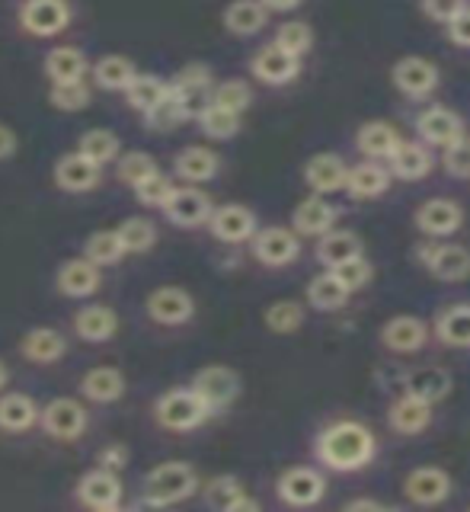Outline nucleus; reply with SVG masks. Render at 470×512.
<instances>
[{
  "label": "nucleus",
  "instance_id": "bf43d9fd",
  "mask_svg": "<svg viewBox=\"0 0 470 512\" xmlns=\"http://www.w3.org/2000/svg\"><path fill=\"white\" fill-rule=\"evenodd\" d=\"M445 36L451 45H458V48H470V7H464L455 20H448L445 23Z\"/></svg>",
  "mask_w": 470,
  "mask_h": 512
},
{
  "label": "nucleus",
  "instance_id": "1a4fd4ad",
  "mask_svg": "<svg viewBox=\"0 0 470 512\" xmlns=\"http://www.w3.org/2000/svg\"><path fill=\"white\" fill-rule=\"evenodd\" d=\"M432 340V330L423 317L416 314H397L391 320H384V327L378 330V343L391 352V356H416L423 352Z\"/></svg>",
  "mask_w": 470,
  "mask_h": 512
},
{
  "label": "nucleus",
  "instance_id": "13d9d810",
  "mask_svg": "<svg viewBox=\"0 0 470 512\" xmlns=\"http://www.w3.org/2000/svg\"><path fill=\"white\" fill-rule=\"evenodd\" d=\"M467 7V0H423V13L429 16V20L435 23H448L455 20V16Z\"/></svg>",
  "mask_w": 470,
  "mask_h": 512
},
{
  "label": "nucleus",
  "instance_id": "4c0bfd02",
  "mask_svg": "<svg viewBox=\"0 0 470 512\" xmlns=\"http://www.w3.org/2000/svg\"><path fill=\"white\" fill-rule=\"evenodd\" d=\"M125 375L112 365H96L80 378V394H84L90 404H116L125 394Z\"/></svg>",
  "mask_w": 470,
  "mask_h": 512
},
{
  "label": "nucleus",
  "instance_id": "5701e85b",
  "mask_svg": "<svg viewBox=\"0 0 470 512\" xmlns=\"http://www.w3.org/2000/svg\"><path fill=\"white\" fill-rule=\"evenodd\" d=\"M455 391V378L442 365H419L413 372L403 375V394H413L426 404H442Z\"/></svg>",
  "mask_w": 470,
  "mask_h": 512
},
{
  "label": "nucleus",
  "instance_id": "dca6fc26",
  "mask_svg": "<svg viewBox=\"0 0 470 512\" xmlns=\"http://www.w3.org/2000/svg\"><path fill=\"white\" fill-rule=\"evenodd\" d=\"M432 420H435V407L413 394H397L391 400V407H387V429L403 439L423 436V432L432 426Z\"/></svg>",
  "mask_w": 470,
  "mask_h": 512
},
{
  "label": "nucleus",
  "instance_id": "4be33fe9",
  "mask_svg": "<svg viewBox=\"0 0 470 512\" xmlns=\"http://www.w3.org/2000/svg\"><path fill=\"white\" fill-rule=\"evenodd\" d=\"M346 170H349L346 160L339 154L320 151V154H314L311 160H307L301 176H304V183H307V189L314 192V196H333V192H343Z\"/></svg>",
  "mask_w": 470,
  "mask_h": 512
},
{
  "label": "nucleus",
  "instance_id": "9b49d317",
  "mask_svg": "<svg viewBox=\"0 0 470 512\" xmlns=\"http://www.w3.org/2000/svg\"><path fill=\"white\" fill-rule=\"evenodd\" d=\"M391 84L397 93L410 96V100H426L442 84V74L435 68V61L429 58H419V55H407L394 61L391 68Z\"/></svg>",
  "mask_w": 470,
  "mask_h": 512
},
{
  "label": "nucleus",
  "instance_id": "f8f14e48",
  "mask_svg": "<svg viewBox=\"0 0 470 512\" xmlns=\"http://www.w3.org/2000/svg\"><path fill=\"white\" fill-rule=\"evenodd\" d=\"M71 4L68 0H23L20 4V26L36 39H52L71 26Z\"/></svg>",
  "mask_w": 470,
  "mask_h": 512
},
{
  "label": "nucleus",
  "instance_id": "6e6552de",
  "mask_svg": "<svg viewBox=\"0 0 470 512\" xmlns=\"http://www.w3.org/2000/svg\"><path fill=\"white\" fill-rule=\"evenodd\" d=\"M189 388L199 394V400L208 410L221 413L240 397V375L234 372L231 365H205V368H199L196 375H192Z\"/></svg>",
  "mask_w": 470,
  "mask_h": 512
},
{
  "label": "nucleus",
  "instance_id": "5fc2aeb1",
  "mask_svg": "<svg viewBox=\"0 0 470 512\" xmlns=\"http://www.w3.org/2000/svg\"><path fill=\"white\" fill-rule=\"evenodd\" d=\"M48 103L61 112H80L90 106V87L87 80H71V84H52L48 90Z\"/></svg>",
  "mask_w": 470,
  "mask_h": 512
},
{
  "label": "nucleus",
  "instance_id": "f704fd0d",
  "mask_svg": "<svg viewBox=\"0 0 470 512\" xmlns=\"http://www.w3.org/2000/svg\"><path fill=\"white\" fill-rule=\"evenodd\" d=\"M224 29L237 39H250L256 32H263L269 23V10L259 4V0H231L221 13Z\"/></svg>",
  "mask_w": 470,
  "mask_h": 512
},
{
  "label": "nucleus",
  "instance_id": "6ab92c4d",
  "mask_svg": "<svg viewBox=\"0 0 470 512\" xmlns=\"http://www.w3.org/2000/svg\"><path fill=\"white\" fill-rule=\"evenodd\" d=\"M387 170H391L394 180L400 183H419V180H426V176L432 173L435 167V157H432V148L423 141H403L391 151V157L384 160Z\"/></svg>",
  "mask_w": 470,
  "mask_h": 512
},
{
  "label": "nucleus",
  "instance_id": "e433bc0d",
  "mask_svg": "<svg viewBox=\"0 0 470 512\" xmlns=\"http://www.w3.org/2000/svg\"><path fill=\"white\" fill-rule=\"evenodd\" d=\"M42 71H45L48 80H52V84H71V80H84L87 77L90 61L77 45H58V48H52V52L45 55Z\"/></svg>",
  "mask_w": 470,
  "mask_h": 512
},
{
  "label": "nucleus",
  "instance_id": "a878e982",
  "mask_svg": "<svg viewBox=\"0 0 470 512\" xmlns=\"http://www.w3.org/2000/svg\"><path fill=\"white\" fill-rule=\"evenodd\" d=\"M336 205L327 202V196H307L298 202V208L291 212V231H295L298 237H320V234H327L330 228H336Z\"/></svg>",
  "mask_w": 470,
  "mask_h": 512
},
{
  "label": "nucleus",
  "instance_id": "a18cd8bd",
  "mask_svg": "<svg viewBox=\"0 0 470 512\" xmlns=\"http://www.w3.org/2000/svg\"><path fill=\"white\" fill-rule=\"evenodd\" d=\"M125 256L128 253H125L116 231H96V234L87 237V244H84V260H90L93 266H100V269L119 266Z\"/></svg>",
  "mask_w": 470,
  "mask_h": 512
},
{
  "label": "nucleus",
  "instance_id": "c85d7f7f",
  "mask_svg": "<svg viewBox=\"0 0 470 512\" xmlns=\"http://www.w3.org/2000/svg\"><path fill=\"white\" fill-rule=\"evenodd\" d=\"M218 170H221V157L212 148H205V144H189L173 160L176 180H183L189 186H202L208 180H215Z\"/></svg>",
  "mask_w": 470,
  "mask_h": 512
},
{
  "label": "nucleus",
  "instance_id": "9d476101",
  "mask_svg": "<svg viewBox=\"0 0 470 512\" xmlns=\"http://www.w3.org/2000/svg\"><path fill=\"white\" fill-rule=\"evenodd\" d=\"M39 426L48 439L55 442H74L87 429V410L74 397H55L45 407H39Z\"/></svg>",
  "mask_w": 470,
  "mask_h": 512
},
{
  "label": "nucleus",
  "instance_id": "2f4dec72",
  "mask_svg": "<svg viewBox=\"0 0 470 512\" xmlns=\"http://www.w3.org/2000/svg\"><path fill=\"white\" fill-rule=\"evenodd\" d=\"M400 144V132L394 122L387 119H368L359 125V132H355V148L365 160H384L391 157V151Z\"/></svg>",
  "mask_w": 470,
  "mask_h": 512
},
{
  "label": "nucleus",
  "instance_id": "09e8293b",
  "mask_svg": "<svg viewBox=\"0 0 470 512\" xmlns=\"http://www.w3.org/2000/svg\"><path fill=\"white\" fill-rule=\"evenodd\" d=\"M164 93H167V84L160 77H154V74H138L132 84H128V90H125V103H128V109H135V112H148L154 103H160L164 100Z\"/></svg>",
  "mask_w": 470,
  "mask_h": 512
},
{
  "label": "nucleus",
  "instance_id": "f257e3e1",
  "mask_svg": "<svg viewBox=\"0 0 470 512\" xmlns=\"http://www.w3.org/2000/svg\"><path fill=\"white\" fill-rule=\"evenodd\" d=\"M314 458L323 471L359 474L378 458V436L362 420H333L314 436Z\"/></svg>",
  "mask_w": 470,
  "mask_h": 512
},
{
  "label": "nucleus",
  "instance_id": "37998d69",
  "mask_svg": "<svg viewBox=\"0 0 470 512\" xmlns=\"http://www.w3.org/2000/svg\"><path fill=\"white\" fill-rule=\"evenodd\" d=\"M77 151L87 160H93L96 167H106V164H116V157L122 154V141L119 135H112L109 128H90V132L80 135Z\"/></svg>",
  "mask_w": 470,
  "mask_h": 512
},
{
  "label": "nucleus",
  "instance_id": "c03bdc74",
  "mask_svg": "<svg viewBox=\"0 0 470 512\" xmlns=\"http://www.w3.org/2000/svg\"><path fill=\"white\" fill-rule=\"evenodd\" d=\"M240 119L243 116H237V112L221 109L215 103H205L199 109V116H196L202 135L212 138V141H231V138H237L240 135Z\"/></svg>",
  "mask_w": 470,
  "mask_h": 512
},
{
  "label": "nucleus",
  "instance_id": "bb28decb",
  "mask_svg": "<svg viewBox=\"0 0 470 512\" xmlns=\"http://www.w3.org/2000/svg\"><path fill=\"white\" fill-rule=\"evenodd\" d=\"M100 180H103V167H96L93 160H87L80 151L58 157V164H55V186L58 189L80 196V192H90V189L100 186Z\"/></svg>",
  "mask_w": 470,
  "mask_h": 512
},
{
  "label": "nucleus",
  "instance_id": "79ce46f5",
  "mask_svg": "<svg viewBox=\"0 0 470 512\" xmlns=\"http://www.w3.org/2000/svg\"><path fill=\"white\" fill-rule=\"evenodd\" d=\"M39 423V404L29 394L0 397V432H26Z\"/></svg>",
  "mask_w": 470,
  "mask_h": 512
},
{
  "label": "nucleus",
  "instance_id": "39448f33",
  "mask_svg": "<svg viewBox=\"0 0 470 512\" xmlns=\"http://www.w3.org/2000/svg\"><path fill=\"white\" fill-rule=\"evenodd\" d=\"M250 250H253V260L259 266L285 269L301 256V240L291 228L269 224V228H256V234L250 237Z\"/></svg>",
  "mask_w": 470,
  "mask_h": 512
},
{
  "label": "nucleus",
  "instance_id": "c756f323",
  "mask_svg": "<svg viewBox=\"0 0 470 512\" xmlns=\"http://www.w3.org/2000/svg\"><path fill=\"white\" fill-rule=\"evenodd\" d=\"M55 285H58V292L64 298H90L93 292H100L103 269L93 266L90 260H84V256H77V260L61 263Z\"/></svg>",
  "mask_w": 470,
  "mask_h": 512
},
{
  "label": "nucleus",
  "instance_id": "3c124183",
  "mask_svg": "<svg viewBox=\"0 0 470 512\" xmlns=\"http://www.w3.org/2000/svg\"><path fill=\"white\" fill-rule=\"evenodd\" d=\"M208 103H215L221 109H231V112H237V116H243V112L253 106V90H250L247 80H224V84L212 87Z\"/></svg>",
  "mask_w": 470,
  "mask_h": 512
},
{
  "label": "nucleus",
  "instance_id": "864d4df0",
  "mask_svg": "<svg viewBox=\"0 0 470 512\" xmlns=\"http://www.w3.org/2000/svg\"><path fill=\"white\" fill-rule=\"evenodd\" d=\"M330 272H333V276H336L339 282L346 285V292H349V295L362 292V288H368L371 279H375V266H371V263L365 260V253H362V256H352V260L339 263V266H333Z\"/></svg>",
  "mask_w": 470,
  "mask_h": 512
},
{
  "label": "nucleus",
  "instance_id": "0e129e2a",
  "mask_svg": "<svg viewBox=\"0 0 470 512\" xmlns=\"http://www.w3.org/2000/svg\"><path fill=\"white\" fill-rule=\"evenodd\" d=\"M269 13H291V10H298L304 0H259Z\"/></svg>",
  "mask_w": 470,
  "mask_h": 512
},
{
  "label": "nucleus",
  "instance_id": "a211bd4d",
  "mask_svg": "<svg viewBox=\"0 0 470 512\" xmlns=\"http://www.w3.org/2000/svg\"><path fill=\"white\" fill-rule=\"evenodd\" d=\"M416 138L429 144V148H448L451 141L464 135V119L448 106H429L416 116Z\"/></svg>",
  "mask_w": 470,
  "mask_h": 512
},
{
  "label": "nucleus",
  "instance_id": "de8ad7c7",
  "mask_svg": "<svg viewBox=\"0 0 470 512\" xmlns=\"http://www.w3.org/2000/svg\"><path fill=\"white\" fill-rule=\"evenodd\" d=\"M125 253H148L157 244V224L151 218H125L116 228Z\"/></svg>",
  "mask_w": 470,
  "mask_h": 512
},
{
  "label": "nucleus",
  "instance_id": "72a5a7b5",
  "mask_svg": "<svg viewBox=\"0 0 470 512\" xmlns=\"http://www.w3.org/2000/svg\"><path fill=\"white\" fill-rule=\"evenodd\" d=\"M74 333L84 343H109L119 333V317L106 304H87L74 314Z\"/></svg>",
  "mask_w": 470,
  "mask_h": 512
},
{
  "label": "nucleus",
  "instance_id": "c9c22d12",
  "mask_svg": "<svg viewBox=\"0 0 470 512\" xmlns=\"http://www.w3.org/2000/svg\"><path fill=\"white\" fill-rule=\"evenodd\" d=\"M20 352L32 365H55L64 359L68 343H64V336L55 327H32L20 340Z\"/></svg>",
  "mask_w": 470,
  "mask_h": 512
},
{
  "label": "nucleus",
  "instance_id": "ea45409f",
  "mask_svg": "<svg viewBox=\"0 0 470 512\" xmlns=\"http://www.w3.org/2000/svg\"><path fill=\"white\" fill-rule=\"evenodd\" d=\"M144 125H148V132H160V135H167V132H176L183 122H189L192 116H189V109H186V103L180 100V93L176 90H170V84H167V93H164V100L160 103H154L148 112H144Z\"/></svg>",
  "mask_w": 470,
  "mask_h": 512
},
{
  "label": "nucleus",
  "instance_id": "423d86ee",
  "mask_svg": "<svg viewBox=\"0 0 470 512\" xmlns=\"http://www.w3.org/2000/svg\"><path fill=\"white\" fill-rule=\"evenodd\" d=\"M413 228L432 240L455 237L464 228V205L448 196H435V199L419 202L413 212Z\"/></svg>",
  "mask_w": 470,
  "mask_h": 512
},
{
  "label": "nucleus",
  "instance_id": "ddd939ff",
  "mask_svg": "<svg viewBox=\"0 0 470 512\" xmlns=\"http://www.w3.org/2000/svg\"><path fill=\"white\" fill-rule=\"evenodd\" d=\"M160 212H164L167 221L176 224V228H202V224H208V218H212L215 202L199 186H176Z\"/></svg>",
  "mask_w": 470,
  "mask_h": 512
},
{
  "label": "nucleus",
  "instance_id": "473e14b6",
  "mask_svg": "<svg viewBox=\"0 0 470 512\" xmlns=\"http://www.w3.org/2000/svg\"><path fill=\"white\" fill-rule=\"evenodd\" d=\"M362 253H365L362 237L355 231H349V228H343V231L330 228L327 234L317 237V247H314V256H317V263L323 269H333L339 263L352 260V256H362Z\"/></svg>",
  "mask_w": 470,
  "mask_h": 512
},
{
  "label": "nucleus",
  "instance_id": "20e7f679",
  "mask_svg": "<svg viewBox=\"0 0 470 512\" xmlns=\"http://www.w3.org/2000/svg\"><path fill=\"white\" fill-rule=\"evenodd\" d=\"M208 416H212V410L202 404L199 394L192 388H173L167 394H160L154 404L157 426H164L170 432H192V429H199Z\"/></svg>",
  "mask_w": 470,
  "mask_h": 512
},
{
  "label": "nucleus",
  "instance_id": "393cba45",
  "mask_svg": "<svg viewBox=\"0 0 470 512\" xmlns=\"http://www.w3.org/2000/svg\"><path fill=\"white\" fill-rule=\"evenodd\" d=\"M202 496L205 503L218 509V512H259V500L247 493L243 487V480L234 477V474H221V477H212L208 484L202 487Z\"/></svg>",
  "mask_w": 470,
  "mask_h": 512
},
{
  "label": "nucleus",
  "instance_id": "6e6d98bb",
  "mask_svg": "<svg viewBox=\"0 0 470 512\" xmlns=\"http://www.w3.org/2000/svg\"><path fill=\"white\" fill-rule=\"evenodd\" d=\"M173 189H176V183L170 180L167 173H160V170H154L148 180H141L138 186H135V199L144 205V208H164L167 205V199L173 196Z\"/></svg>",
  "mask_w": 470,
  "mask_h": 512
},
{
  "label": "nucleus",
  "instance_id": "4d7b16f0",
  "mask_svg": "<svg viewBox=\"0 0 470 512\" xmlns=\"http://www.w3.org/2000/svg\"><path fill=\"white\" fill-rule=\"evenodd\" d=\"M442 167L455 176V180H470V135H461L442 148Z\"/></svg>",
  "mask_w": 470,
  "mask_h": 512
},
{
  "label": "nucleus",
  "instance_id": "7c9ffc66",
  "mask_svg": "<svg viewBox=\"0 0 470 512\" xmlns=\"http://www.w3.org/2000/svg\"><path fill=\"white\" fill-rule=\"evenodd\" d=\"M426 272L445 285L467 282L470 279V250L464 244H445V240H439L432 260L426 263Z\"/></svg>",
  "mask_w": 470,
  "mask_h": 512
},
{
  "label": "nucleus",
  "instance_id": "603ef678",
  "mask_svg": "<svg viewBox=\"0 0 470 512\" xmlns=\"http://www.w3.org/2000/svg\"><path fill=\"white\" fill-rule=\"evenodd\" d=\"M154 170H157V160L148 151H128V154H119L116 157V176H119V183L132 186V189L141 180H148Z\"/></svg>",
  "mask_w": 470,
  "mask_h": 512
},
{
  "label": "nucleus",
  "instance_id": "a19ab883",
  "mask_svg": "<svg viewBox=\"0 0 470 512\" xmlns=\"http://www.w3.org/2000/svg\"><path fill=\"white\" fill-rule=\"evenodd\" d=\"M90 74H93L96 87H100V90L125 93L128 84H132V80L138 77V68L125 55H106V58H100V61L93 64Z\"/></svg>",
  "mask_w": 470,
  "mask_h": 512
},
{
  "label": "nucleus",
  "instance_id": "052dcab7",
  "mask_svg": "<svg viewBox=\"0 0 470 512\" xmlns=\"http://www.w3.org/2000/svg\"><path fill=\"white\" fill-rule=\"evenodd\" d=\"M96 461H100V468L119 474V471L125 468V461H128V448L119 445V442H112V445L100 448V455H96Z\"/></svg>",
  "mask_w": 470,
  "mask_h": 512
},
{
  "label": "nucleus",
  "instance_id": "69168bd1",
  "mask_svg": "<svg viewBox=\"0 0 470 512\" xmlns=\"http://www.w3.org/2000/svg\"><path fill=\"white\" fill-rule=\"evenodd\" d=\"M7 381H10V372H7V365H4V362H0V391H4V388H7Z\"/></svg>",
  "mask_w": 470,
  "mask_h": 512
},
{
  "label": "nucleus",
  "instance_id": "7ed1b4c3",
  "mask_svg": "<svg viewBox=\"0 0 470 512\" xmlns=\"http://www.w3.org/2000/svg\"><path fill=\"white\" fill-rule=\"evenodd\" d=\"M330 490V480L320 468H311V464H295V468H285L275 480V496H279L282 506L291 509H311L317 503H323V496Z\"/></svg>",
  "mask_w": 470,
  "mask_h": 512
},
{
  "label": "nucleus",
  "instance_id": "e2e57ef3",
  "mask_svg": "<svg viewBox=\"0 0 470 512\" xmlns=\"http://www.w3.org/2000/svg\"><path fill=\"white\" fill-rule=\"evenodd\" d=\"M16 148H20V141H16V132L10 125L0 122V160H10L16 154Z\"/></svg>",
  "mask_w": 470,
  "mask_h": 512
},
{
  "label": "nucleus",
  "instance_id": "b1692460",
  "mask_svg": "<svg viewBox=\"0 0 470 512\" xmlns=\"http://www.w3.org/2000/svg\"><path fill=\"white\" fill-rule=\"evenodd\" d=\"M391 186H394V176L387 170V164H381V160H362V164L346 170L343 192L349 199L365 202V199H381Z\"/></svg>",
  "mask_w": 470,
  "mask_h": 512
},
{
  "label": "nucleus",
  "instance_id": "58836bf2",
  "mask_svg": "<svg viewBox=\"0 0 470 512\" xmlns=\"http://www.w3.org/2000/svg\"><path fill=\"white\" fill-rule=\"evenodd\" d=\"M304 298H307V304H311L314 311H320V314H333V311L343 308V304H346L352 295L346 292V285L339 282L330 269H323V272H317V276H314L311 282H307Z\"/></svg>",
  "mask_w": 470,
  "mask_h": 512
},
{
  "label": "nucleus",
  "instance_id": "f03ea898",
  "mask_svg": "<svg viewBox=\"0 0 470 512\" xmlns=\"http://www.w3.org/2000/svg\"><path fill=\"white\" fill-rule=\"evenodd\" d=\"M199 474L186 461H164L144 477V503L148 506H176L199 493Z\"/></svg>",
  "mask_w": 470,
  "mask_h": 512
},
{
  "label": "nucleus",
  "instance_id": "0eeeda50",
  "mask_svg": "<svg viewBox=\"0 0 470 512\" xmlns=\"http://www.w3.org/2000/svg\"><path fill=\"white\" fill-rule=\"evenodd\" d=\"M451 490H455V477L442 464H423V468H413L403 477V496H407V503L419 509L442 506L451 496Z\"/></svg>",
  "mask_w": 470,
  "mask_h": 512
},
{
  "label": "nucleus",
  "instance_id": "680f3d73",
  "mask_svg": "<svg viewBox=\"0 0 470 512\" xmlns=\"http://www.w3.org/2000/svg\"><path fill=\"white\" fill-rule=\"evenodd\" d=\"M343 509L346 512H384V509H391V506L375 500V496H359V500H346Z\"/></svg>",
  "mask_w": 470,
  "mask_h": 512
},
{
  "label": "nucleus",
  "instance_id": "f3484780",
  "mask_svg": "<svg viewBox=\"0 0 470 512\" xmlns=\"http://www.w3.org/2000/svg\"><path fill=\"white\" fill-rule=\"evenodd\" d=\"M256 228H259L256 215L240 202L218 205L212 212V218H208V231H212V237L221 240V244H228V247L250 244V237L256 234Z\"/></svg>",
  "mask_w": 470,
  "mask_h": 512
},
{
  "label": "nucleus",
  "instance_id": "8fccbe9b",
  "mask_svg": "<svg viewBox=\"0 0 470 512\" xmlns=\"http://www.w3.org/2000/svg\"><path fill=\"white\" fill-rule=\"evenodd\" d=\"M275 45H279L282 52H288V55L304 58L314 48V29H311V23H304V20L282 23L279 32H275Z\"/></svg>",
  "mask_w": 470,
  "mask_h": 512
},
{
  "label": "nucleus",
  "instance_id": "cd10ccee",
  "mask_svg": "<svg viewBox=\"0 0 470 512\" xmlns=\"http://www.w3.org/2000/svg\"><path fill=\"white\" fill-rule=\"evenodd\" d=\"M432 336L448 349H470V301L445 304L429 324Z\"/></svg>",
  "mask_w": 470,
  "mask_h": 512
},
{
  "label": "nucleus",
  "instance_id": "49530a36",
  "mask_svg": "<svg viewBox=\"0 0 470 512\" xmlns=\"http://www.w3.org/2000/svg\"><path fill=\"white\" fill-rule=\"evenodd\" d=\"M263 324L279 333V336H288V333H298L304 327V304L295 301V298H282V301H272L269 308L263 311Z\"/></svg>",
  "mask_w": 470,
  "mask_h": 512
},
{
  "label": "nucleus",
  "instance_id": "4468645a",
  "mask_svg": "<svg viewBox=\"0 0 470 512\" xmlns=\"http://www.w3.org/2000/svg\"><path fill=\"white\" fill-rule=\"evenodd\" d=\"M148 317L160 327H183L196 317V298L180 285H160L148 295Z\"/></svg>",
  "mask_w": 470,
  "mask_h": 512
},
{
  "label": "nucleus",
  "instance_id": "aec40b11",
  "mask_svg": "<svg viewBox=\"0 0 470 512\" xmlns=\"http://www.w3.org/2000/svg\"><path fill=\"white\" fill-rule=\"evenodd\" d=\"M77 500L84 503L87 509L112 512L122 503V480H119V474L106 471V468L87 471L84 477H80V484H77Z\"/></svg>",
  "mask_w": 470,
  "mask_h": 512
},
{
  "label": "nucleus",
  "instance_id": "412c9836",
  "mask_svg": "<svg viewBox=\"0 0 470 512\" xmlns=\"http://www.w3.org/2000/svg\"><path fill=\"white\" fill-rule=\"evenodd\" d=\"M212 87H215V71L208 68V64H202V61H189L186 68L176 71L173 84H170V90L180 93V100L186 103L192 119H196L199 109L208 103V96H212Z\"/></svg>",
  "mask_w": 470,
  "mask_h": 512
},
{
  "label": "nucleus",
  "instance_id": "2eb2a0df",
  "mask_svg": "<svg viewBox=\"0 0 470 512\" xmlns=\"http://www.w3.org/2000/svg\"><path fill=\"white\" fill-rule=\"evenodd\" d=\"M250 74L266 87H288L301 77V58L288 55L275 42H269L250 58Z\"/></svg>",
  "mask_w": 470,
  "mask_h": 512
}]
</instances>
